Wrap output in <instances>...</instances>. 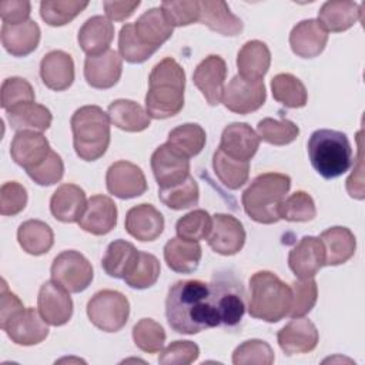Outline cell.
I'll list each match as a JSON object with an SVG mask.
<instances>
[{"label":"cell","mask_w":365,"mask_h":365,"mask_svg":"<svg viewBox=\"0 0 365 365\" xmlns=\"http://www.w3.org/2000/svg\"><path fill=\"white\" fill-rule=\"evenodd\" d=\"M165 317L173 331L185 335L218 327L210 284L201 279L177 281L165 298Z\"/></svg>","instance_id":"1"},{"label":"cell","mask_w":365,"mask_h":365,"mask_svg":"<svg viewBox=\"0 0 365 365\" xmlns=\"http://www.w3.org/2000/svg\"><path fill=\"white\" fill-rule=\"evenodd\" d=\"M185 71L173 57L157 63L148 77L145 111L151 118L165 120L177 115L184 107Z\"/></svg>","instance_id":"2"},{"label":"cell","mask_w":365,"mask_h":365,"mask_svg":"<svg viewBox=\"0 0 365 365\" xmlns=\"http://www.w3.org/2000/svg\"><path fill=\"white\" fill-rule=\"evenodd\" d=\"M291 188V178L282 173H264L257 175L245 188L241 202L245 214L259 224H275L279 207Z\"/></svg>","instance_id":"3"},{"label":"cell","mask_w":365,"mask_h":365,"mask_svg":"<svg viewBox=\"0 0 365 365\" xmlns=\"http://www.w3.org/2000/svg\"><path fill=\"white\" fill-rule=\"evenodd\" d=\"M291 287L271 271H257L250 278L248 314L265 322H278L289 314Z\"/></svg>","instance_id":"4"},{"label":"cell","mask_w":365,"mask_h":365,"mask_svg":"<svg viewBox=\"0 0 365 365\" xmlns=\"http://www.w3.org/2000/svg\"><path fill=\"white\" fill-rule=\"evenodd\" d=\"M307 148L311 165L325 180L338 178L352 165V147L342 131L319 128L311 134Z\"/></svg>","instance_id":"5"},{"label":"cell","mask_w":365,"mask_h":365,"mask_svg":"<svg viewBox=\"0 0 365 365\" xmlns=\"http://www.w3.org/2000/svg\"><path fill=\"white\" fill-rule=\"evenodd\" d=\"M73 145L77 157L84 161L101 158L110 145V118L98 106H83L70 120Z\"/></svg>","instance_id":"6"},{"label":"cell","mask_w":365,"mask_h":365,"mask_svg":"<svg viewBox=\"0 0 365 365\" xmlns=\"http://www.w3.org/2000/svg\"><path fill=\"white\" fill-rule=\"evenodd\" d=\"M90 322L104 332H118L130 317V302L124 294L114 289H101L87 302Z\"/></svg>","instance_id":"7"},{"label":"cell","mask_w":365,"mask_h":365,"mask_svg":"<svg viewBox=\"0 0 365 365\" xmlns=\"http://www.w3.org/2000/svg\"><path fill=\"white\" fill-rule=\"evenodd\" d=\"M211 301L217 312L220 325L237 327L245 314L244 289L234 275H215L210 284Z\"/></svg>","instance_id":"8"},{"label":"cell","mask_w":365,"mask_h":365,"mask_svg":"<svg viewBox=\"0 0 365 365\" xmlns=\"http://www.w3.org/2000/svg\"><path fill=\"white\" fill-rule=\"evenodd\" d=\"M51 279L71 294L83 292L93 281L94 271L91 262L76 250L60 252L50 268Z\"/></svg>","instance_id":"9"},{"label":"cell","mask_w":365,"mask_h":365,"mask_svg":"<svg viewBox=\"0 0 365 365\" xmlns=\"http://www.w3.org/2000/svg\"><path fill=\"white\" fill-rule=\"evenodd\" d=\"M267 90L264 80H245L238 74L231 78L224 88L222 104L227 110L237 114H250L264 106Z\"/></svg>","instance_id":"10"},{"label":"cell","mask_w":365,"mask_h":365,"mask_svg":"<svg viewBox=\"0 0 365 365\" xmlns=\"http://www.w3.org/2000/svg\"><path fill=\"white\" fill-rule=\"evenodd\" d=\"M150 164L158 188L174 187L190 177V158L180 154L168 143L154 150Z\"/></svg>","instance_id":"11"},{"label":"cell","mask_w":365,"mask_h":365,"mask_svg":"<svg viewBox=\"0 0 365 365\" xmlns=\"http://www.w3.org/2000/svg\"><path fill=\"white\" fill-rule=\"evenodd\" d=\"M106 185L110 194L121 200L135 198L147 191V180L143 170L125 160L115 161L108 167Z\"/></svg>","instance_id":"12"},{"label":"cell","mask_w":365,"mask_h":365,"mask_svg":"<svg viewBox=\"0 0 365 365\" xmlns=\"http://www.w3.org/2000/svg\"><path fill=\"white\" fill-rule=\"evenodd\" d=\"M242 222L231 214L212 215V228L208 235L210 248L220 255H235L245 244Z\"/></svg>","instance_id":"13"},{"label":"cell","mask_w":365,"mask_h":365,"mask_svg":"<svg viewBox=\"0 0 365 365\" xmlns=\"http://www.w3.org/2000/svg\"><path fill=\"white\" fill-rule=\"evenodd\" d=\"M225 77V60L218 54H210L195 67L192 73V83L210 106H218L224 94Z\"/></svg>","instance_id":"14"},{"label":"cell","mask_w":365,"mask_h":365,"mask_svg":"<svg viewBox=\"0 0 365 365\" xmlns=\"http://www.w3.org/2000/svg\"><path fill=\"white\" fill-rule=\"evenodd\" d=\"M37 308L44 321L53 327H61L73 317V301L70 292L53 279L46 281L40 287Z\"/></svg>","instance_id":"15"},{"label":"cell","mask_w":365,"mask_h":365,"mask_svg":"<svg viewBox=\"0 0 365 365\" xmlns=\"http://www.w3.org/2000/svg\"><path fill=\"white\" fill-rule=\"evenodd\" d=\"M1 329L14 344L23 346L37 345L48 336L47 322L34 308L21 309Z\"/></svg>","instance_id":"16"},{"label":"cell","mask_w":365,"mask_h":365,"mask_svg":"<svg viewBox=\"0 0 365 365\" xmlns=\"http://www.w3.org/2000/svg\"><path fill=\"white\" fill-rule=\"evenodd\" d=\"M277 341L287 355L308 354L317 348L319 334L312 321L305 317H297L278 331Z\"/></svg>","instance_id":"17"},{"label":"cell","mask_w":365,"mask_h":365,"mask_svg":"<svg viewBox=\"0 0 365 365\" xmlns=\"http://www.w3.org/2000/svg\"><path fill=\"white\" fill-rule=\"evenodd\" d=\"M288 265L297 278H314L325 265V251L318 237H302L288 254Z\"/></svg>","instance_id":"18"},{"label":"cell","mask_w":365,"mask_h":365,"mask_svg":"<svg viewBox=\"0 0 365 365\" xmlns=\"http://www.w3.org/2000/svg\"><path fill=\"white\" fill-rule=\"evenodd\" d=\"M123 73V58L108 48L97 56H87L84 61V78L93 88L107 90L114 87Z\"/></svg>","instance_id":"19"},{"label":"cell","mask_w":365,"mask_h":365,"mask_svg":"<svg viewBox=\"0 0 365 365\" xmlns=\"http://www.w3.org/2000/svg\"><path fill=\"white\" fill-rule=\"evenodd\" d=\"M50 151L48 140L38 131H17L10 144L11 160L26 173L40 165Z\"/></svg>","instance_id":"20"},{"label":"cell","mask_w":365,"mask_h":365,"mask_svg":"<svg viewBox=\"0 0 365 365\" xmlns=\"http://www.w3.org/2000/svg\"><path fill=\"white\" fill-rule=\"evenodd\" d=\"M117 215L115 202L107 195L97 194L87 200V205L78 225L88 234L106 235L115 228Z\"/></svg>","instance_id":"21"},{"label":"cell","mask_w":365,"mask_h":365,"mask_svg":"<svg viewBox=\"0 0 365 365\" xmlns=\"http://www.w3.org/2000/svg\"><path fill=\"white\" fill-rule=\"evenodd\" d=\"M164 217L151 204H138L131 207L124 220L125 231L141 242L155 241L164 231Z\"/></svg>","instance_id":"22"},{"label":"cell","mask_w":365,"mask_h":365,"mask_svg":"<svg viewBox=\"0 0 365 365\" xmlns=\"http://www.w3.org/2000/svg\"><path fill=\"white\" fill-rule=\"evenodd\" d=\"M328 43V31L317 19H307L297 23L289 33V46L295 56L314 58L319 56Z\"/></svg>","instance_id":"23"},{"label":"cell","mask_w":365,"mask_h":365,"mask_svg":"<svg viewBox=\"0 0 365 365\" xmlns=\"http://www.w3.org/2000/svg\"><path fill=\"white\" fill-rule=\"evenodd\" d=\"M259 141L258 134L247 123H231L222 130L218 148L232 158L251 161L259 148Z\"/></svg>","instance_id":"24"},{"label":"cell","mask_w":365,"mask_h":365,"mask_svg":"<svg viewBox=\"0 0 365 365\" xmlns=\"http://www.w3.org/2000/svg\"><path fill=\"white\" fill-rule=\"evenodd\" d=\"M43 84L53 91H64L74 81L73 57L63 50H51L40 61Z\"/></svg>","instance_id":"25"},{"label":"cell","mask_w":365,"mask_h":365,"mask_svg":"<svg viewBox=\"0 0 365 365\" xmlns=\"http://www.w3.org/2000/svg\"><path fill=\"white\" fill-rule=\"evenodd\" d=\"M87 205V197L76 184H61L50 198V211L61 222H78Z\"/></svg>","instance_id":"26"},{"label":"cell","mask_w":365,"mask_h":365,"mask_svg":"<svg viewBox=\"0 0 365 365\" xmlns=\"http://www.w3.org/2000/svg\"><path fill=\"white\" fill-rule=\"evenodd\" d=\"M362 7L364 4L349 0H329L321 6L317 20L327 31L341 33L362 20Z\"/></svg>","instance_id":"27"},{"label":"cell","mask_w":365,"mask_h":365,"mask_svg":"<svg viewBox=\"0 0 365 365\" xmlns=\"http://www.w3.org/2000/svg\"><path fill=\"white\" fill-rule=\"evenodd\" d=\"M200 23L221 36H238L242 29V20L231 13L228 4L221 0L200 1Z\"/></svg>","instance_id":"28"},{"label":"cell","mask_w":365,"mask_h":365,"mask_svg":"<svg viewBox=\"0 0 365 365\" xmlns=\"http://www.w3.org/2000/svg\"><path fill=\"white\" fill-rule=\"evenodd\" d=\"M40 27L31 19L20 24H3L0 34L3 47L14 57H26L33 53L40 43Z\"/></svg>","instance_id":"29"},{"label":"cell","mask_w":365,"mask_h":365,"mask_svg":"<svg viewBox=\"0 0 365 365\" xmlns=\"http://www.w3.org/2000/svg\"><path fill=\"white\" fill-rule=\"evenodd\" d=\"M114 38V24L106 16H93L80 27L77 41L87 56H97L110 48Z\"/></svg>","instance_id":"30"},{"label":"cell","mask_w":365,"mask_h":365,"mask_svg":"<svg viewBox=\"0 0 365 365\" xmlns=\"http://www.w3.org/2000/svg\"><path fill=\"white\" fill-rule=\"evenodd\" d=\"M271 66V51L264 41L250 40L237 54L238 76L245 80H262Z\"/></svg>","instance_id":"31"},{"label":"cell","mask_w":365,"mask_h":365,"mask_svg":"<svg viewBox=\"0 0 365 365\" xmlns=\"http://www.w3.org/2000/svg\"><path fill=\"white\" fill-rule=\"evenodd\" d=\"M319 240L325 251V265H341L351 259L356 250L354 232L346 227H331L321 232Z\"/></svg>","instance_id":"32"},{"label":"cell","mask_w":365,"mask_h":365,"mask_svg":"<svg viewBox=\"0 0 365 365\" xmlns=\"http://www.w3.org/2000/svg\"><path fill=\"white\" fill-rule=\"evenodd\" d=\"M201 257V245L197 241H188L177 237L168 240L164 245V259L167 267L178 274L194 272L200 265Z\"/></svg>","instance_id":"33"},{"label":"cell","mask_w":365,"mask_h":365,"mask_svg":"<svg viewBox=\"0 0 365 365\" xmlns=\"http://www.w3.org/2000/svg\"><path fill=\"white\" fill-rule=\"evenodd\" d=\"M110 123L127 133H140L150 127L151 117L138 103L127 98H118L110 103L107 108Z\"/></svg>","instance_id":"34"},{"label":"cell","mask_w":365,"mask_h":365,"mask_svg":"<svg viewBox=\"0 0 365 365\" xmlns=\"http://www.w3.org/2000/svg\"><path fill=\"white\" fill-rule=\"evenodd\" d=\"M133 24L137 37L144 44L157 50L173 36L174 31V27L168 24L160 7H153L144 11Z\"/></svg>","instance_id":"35"},{"label":"cell","mask_w":365,"mask_h":365,"mask_svg":"<svg viewBox=\"0 0 365 365\" xmlns=\"http://www.w3.org/2000/svg\"><path fill=\"white\" fill-rule=\"evenodd\" d=\"M7 114V121L10 127L16 131H46L53 121L51 111L43 106L37 104L36 101L21 104Z\"/></svg>","instance_id":"36"},{"label":"cell","mask_w":365,"mask_h":365,"mask_svg":"<svg viewBox=\"0 0 365 365\" xmlns=\"http://www.w3.org/2000/svg\"><path fill=\"white\" fill-rule=\"evenodd\" d=\"M17 241L23 251L38 257L47 254L54 244V234L48 224L40 220H27L17 230Z\"/></svg>","instance_id":"37"},{"label":"cell","mask_w":365,"mask_h":365,"mask_svg":"<svg viewBox=\"0 0 365 365\" xmlns=\"http://www.w3.org/2000/svg\"><path fill=\"white\" fill-rule=\"evenodd\" d=\"M138 250L125 240H114L108 244L101 259L104 272L113 278H124L138 258Z\"/></svg>","instance_id":"38"},{"label":"cell","mask_w":365,"mask_h":365,"mask_svg":"<svg viewBox=\"0 0 365 365\" xmlns=\"http://www.w3.org/2000/svg\"><path fill=\"white\" fill-rule=\"evenodd\" d=\"M271 91L275 101L287 108L305 107L308 93L304 83L291 73H279L271 80Z\"/></svg>","instance_id":"39"},{"label":"cell","mask_w":365,"mask_h":365,"mask_svg":"<svg viewBox=\"0 0 365 365\" xmlns=\"http://www.w3.org/2000/svg\"><path fill=\"white\" fill-rule=\"evenodd\" d=\"M212 168L218 180L230 190L241 188L250 177V161L232 158L220 148L212 155Z\"/></svg>","instance_id":"40"},{"label":"cell","mask_w":365,"mask_h":365,"mask_svg":"<svg viewBox=\"0 0 365 365\" xmlns=\"http://www.w3.org/2000/svg\"><path fill=\"white\" fill-rule=\"evenodd\" d=\"M207 134L200 124L185 123L168 133L167 143L187 158L200 154L205 145Z\"/></svg>","instance_id":"41"},{"label":"cell","mask_w":365,"mask_h":365,"mask_svg":"<svg viewBox=\"0 0 365 365\" xmlns=\"http://www.w3.org/2000/svg\"><path fill=\"white\" fill-rule=\"evenodd\" d=\"M87 6L88 1L78 0H44L40 3V16L48 26L60 27L74 20Z\"/></svg>","instance_id":"42"},{"label":"cell","mask_w":365,"mask_h":365,"mask_svg":"<svg viewBox=\"0 0 365 365\" xmlns=\"http://www.w3.org/2000/svg\"><path fill=\"white\" fill-rule=\"evenodd\" d=\"M160 271L161 267L158 258L150 252L140 251L134 267L123 279L130 288L145 289L157 282Z\"/></svg>","instance_id":"43"},{"label":"cell","mask_w":365,"mask_h":365,"mask_svg":"<svg viewBox=\"0 0 365 365\" xmlns=\"http://www.w3.org/2000/svg\"><path fill=\"white\" fill-rule=\"evenodd\" d=\"M257 134L259 140L272 145L291 144L299 135V127L288 118L274 120L265 117L257 124Z\"/></svg>","instance_id":"44"},{"label":"cell","mask_w":365,"mask_h":365,"mask_svg":"<svg viewBox=\"0 0 365 365\" xmlns=\"http://www.w3.org/2000/svg\"><path fill=\"white\" fill-rule=\"evenodd\" d=\"M158 198L164 205L175 211L191 208L197 205L200 200L198 184L190 175L187 180L174 187L158 188Z\"/></svg>","instance_id":"45"},{"label":"cell","mask_w":365,"mask_h":365,"mask_svg":"<svg viewBox=\"0 0 365 365\" xmlns=\"http://www.w3.org/2000/svg\"><path fill=\"white\" fill-rule=\"evenodd\" d=\"M118 51L123 60L131 64H140L147 61L157 48L144 44L135 34L134 24L125 23L118 34Z\"/></svg>","instance_id":"46"},{"label":"cell","mask_w":365,"mask_h":365,"mask_svg":"<svg viewBox=\"0 0 365 365\" xmlns=\"http://www.w3.org/2000/svg\"><path fill=\"white\" fill-rule=\"evenodd\" d=\"M133 341L138 349L147 354H157L165 342L164 328L151 318H141L133 327Z\"/></svg>","instance_id":"47"},{"label":"cell","mask_w":365,"mask_h":365,"mask_svg":"<svg viewBox=\"0 0 365 365\" xmlns=\"http://www.w3.org/2000/svg\"><path fill=\"white\" fill-rule=\"evenodd\" d=\"M315 215V202L312 197L302 190L284 198L279 207V218L289 222H307L314 220Z\"/></svg>","instance_id":"48"},{"label":"cell","mask_w":365,"mask_h":365,"mask_svg":"<svg viewBox=\"0 0 365 365\" xmlns=\"http://www.w3.org/2000/svg\"><path fill=\"white\" fill-rule=\"evenodd\" d=\"M212 228V217L205 210H192L182 215L177 224V235L188 241H201L208 238Z\"/></svg>","instance_id":"49"},{"label":"cell","mask_w":365,"mask_h":365,"mask_svg":"<svg viewBox=\"0 0 365 365\" xmlns=\"http://www.w3.org/2000/svg\"><path fill=\"white\" fill-rule=\"evenodd\" d=\"M274 361L271 345L262 339H247L232 352L234 365H271Z\"/></svg>","instance_id":"50"},{"label":"cell","mask_w":365,"mask_h":365,"mask_svg":"<svg viewBox=\"0 0 365 365\" xmlns=\"http://www.w3.org/2000/svg\"><path fill=\"white\" fill-rule=\"evenodd\" d=\"M292 301L289 308V317H305L315 307L318 299V285L314 278H304L291 284Z\"/></svg>","instance_id":"51"},{"label":"cell","mask_w":365,"mask_h":365,"mask_svg":"<svg viewBox=\"0 0 365 365\" xmlns=\"http://www.w3.org/2000/svg\"><path fill=\"white\" fill-rule=\"evenodd\" d=\"M160 9L171 27H184L200 20V1L197 0H165Z\"/></svg>","instance_id":"52"},{"label":"cell","mask_w":365,"mask_h":365,"mask_svg":"<svg viewBox=\"0 0 365 365\" xmlns=\"http://www.w3.org/2000/svg\"><path fill=\"white\" fill-rule=\"evenodd\" d=\"M36 100L31 84L23 77H9L1 84V108L7 113Z\"/></svg>","instance_id":"53"},{"label":"cell","mask_w":365,"mask_h":365,"mask_svg":"<svg viewBox=\"0 0 365 365\" xmlns=\"http://www.w3.org/2000/svg\"><path fill=\"white\" fill-rule=\"evenodd\" d=\"M27 175L41 187H48L58 182L64 175V163L56 151H50L46 160L36 168L27 171Z\"/></svg>","instance_id":"54"},{"label":"cell","mask_w":365,"mask_h":365,"mask_svg":"<svg viewBox=\"0 0 365 365\" xmlns=\"http://www.w3.org/2000/svg\"><path fill=\"white\" fill-rule=\"evenodd\" d=\"M200 348L192 341H174L160 351L158 362L163 365H188L198 359Z\"/></svg>","instance_id":"55"},{"label":"cell","mask_w":365,"mask_h":365,"mask_svg":"<svg viewBox=\"0 0 365 365\" xmlns=\"http://www.w3.org/2000/svg\"><path fill=\"white\" fill-rule=\"evenodd\" d=\"M27 205V191L17 181H7L0 188V214L17 215Z\"/></svg>","instance_id":"56"},{"label":"cell","mask_w":365,"mask_h":365,"mask_svg":"<svg viewBox=\"0 0 365 365\" xmlns=\"http://www.w3.org/2000/svg\"><path fill=\"white\" fill-rule=\"evenodd\" d=\"M31 4L27 0L0 1V17L3 24H20L30 20Z\"/></svg>","instance_id":"57"},{"label":"cell","mask_w":365,"mask_h":365,"mask_svg":"<svg viewBox=\"0 0 365 365\" xmlns=\"http://www.w3.org/2000/svg\"><path fill=\"white\" fill-rule=\"evenodd\" d=\"M361 134L362 131H358L356 134V143H358V154L355 161V167L351 173V175L346 180V191L352 198L364 200L365 191H364V154H362V143H361Z\"/></svg>","instance_id":"58"},{"label":"cell","mask_w":365,"mask_h":365,"mask_svg":"<svg viewBox=\"0 0 365 365\" xmlns=\"http://www.w3.org/2000/svg\"><path fill=\"white\" fill-rule=\"evenodd\" d=\"M21 309H24L23 302L14 292L9 291L6 281H3L1 298H0V327L3 328Z\"/></svg>","instance_id":"59"},{"label":"cell","mask_w":365,"mask_h":365,"mask_svg":"<svg viewBox=\"0 0 365 365\" xmlns=\"http://www.w3.org/2000/svg\"><path fill=\"white\" fill-rule=\"evenodd\" d=\"M141 4L140 0L134 1H104L103 7L106 16L110 21H124L127 20Z\"/></svg>","instance_id":"60"}]
</instances>
